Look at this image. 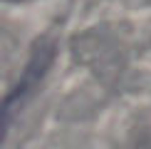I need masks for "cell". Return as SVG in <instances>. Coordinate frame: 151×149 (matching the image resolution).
<instances>
[{
  "mask_svg": "<svg viewBox=\"0 0 151 149\" xmlns=\"http://www.w3.org/2000/svg\"><path fill=\"white\" fill-rule=\"evenodd\" d=\"M8 3H22V0H8Z\"/></svg>",
  "mask_w": 151,
  "mask_h": 149,
  "instance_id": "obj_2",
  "label": "cell"
},
{
  "mask_svg": "<svg viewBox=\"0 0 151 149\" xmlns=\"http://www.w3.org/2000/svg\"><path fill=\"white\" fill-rule=\"evenodd\" d=\"M52 55H55V47L52 45H40V47H37L32 52V57H30V62H27V67L22 70L20 82L12 87V92L0 102V139H3L8 124L12 122V114L25 104V99L32 95L35 87L40 85V80L45 77L50 62H52Z\"/></svg>",
  "mask_w": 151,
  "mask_h": 149,
  "instance_id": "obj_1",
  "label": "cell"
}]
</instances>
